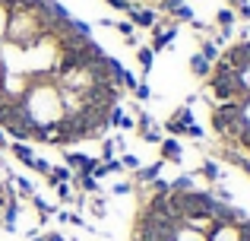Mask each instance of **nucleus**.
<instances>
[{
  "mask_svg": "<svg viewBox=\"0 0 250 241\" xmlns=\"http://www.w3.org/2000/svg\"><path fill=\"white\" fill-rule=\"evenodd\" d=\"M108 127H114V130H133V118L124 111V105H114L108 111Z\"/></svg>",
  "mask_w": 250,
  "mask_h": 241,
  "instance_id": "obj_8",
  "label": "nucleus"
},
{
  "mask_svg": "<svg viewBox=\"0 0 250 241\" xmlns=\"http://www.w3.org/2000/svg\"><path fill=\"white\" fill-rule=\"evenodd\" d=\"M140 140H146V143H155V146H159L162 140H165V136H162V130H155V127H149L146 133H140Z\"/></svg>",
  "mask_w": 250,
  "mask_h": 241,
  "instance_id": "obj_26",
  "label": "nucleus"
},
{
  "mask_svg": "<svg viewBox=\"0 0 250 241\" xmlns=\"http://www.w3.org/2000/svg\"><path fill=\"white\" fill-rule=\"evenodd\" d=\"M130 22L140 25V29H155V25H159V13H155V10H136V6H133Z\"/></svg>",
  "mask_w": 250,
  "mask_h": 241,
  "instance_id": "obj_9",
  "label": "nucleus"
},
{
  "mask_svg": "<svg viewBox=\"0 0 250 241\" xmlns=\"http://www.w3.org/2000/svg\"><path fill=\"white\" fill-rule=\"evenodd\" d=\"M29 200H32V206H35V213H38V219H42V222H44L48 216H54V210H51V206L44 203V200L38 197V194H35V197H29Z\"/></svg>",
  "mask_w": 250,
  "mask_h": 241,
  "instance_id": "obj_20",
  "label": "nucleus"
},
{
  "mask_svg": "<svg viewBox=\"0 0 250 241\" xmlns=\"http://www.w3.org/2000/svg\"><path fill=\"white\" fill-rule=\"evenodd\" d=\"M162 127H165V133H168V136H184V133H187V124H181V121L174 118V114H171V118L162 124Z\"/></svg>",
  "mask_w": 250,
  "mask_h": 241,
  "instance_id": "obj_18",
  "label": "nucleus"
},
{
  "mask_svg": "<svg viewBox=\"0 0 250 241\" xmlns=\"http://www.w3.org/2000/svg\"><path fill=\"white\" fill-rule=\"evenodd\" d=\"M32 241H44V238H42V235H35V238H32Z\"/></svg>",
  "mask_w": 250,
  "mask_h": 241,
  "instance_id": "obj_38",
  "label": "nucleus"
},
{
  "mask_svg": "<svg viewBox=\"0 0 250 241\" xmlns=\"http://www.w3.org/2000/svg\"><path fill=\"white\" fill-rule=\"evenodd\" d=\"M54 191H57V197H61V200H67V203H70V197H73V194H70V184H57Z\"/></svg>",
  "mask_w": 250,
  "mask_h": 241,
  "instance_id": "obj_31",
  "label": "nucleus"
},
{
  "mask_svg": "<svg viewBox=\"0 0 250 241\" xmlns=\"http://www.w3.org/2000/svg\"><path fill=\"white\" fill-rule=\"evenodd\" d=\"M104 3H108L111 10H121V13H127V16L133 13V3H130V0H104Z\"/></svg>",
  "mask_w": 250,
  "mask_h": 241,
  "instance_id": "obj_25",
  "label": "nucleus"
},
{
  "mask_svg": "<svg viewBox=\"0 0 250 241\" xmlns=\"http://www.w3.org/2000/svg\"><path fill=\"white\" fill-rule=\"evenodd\" d=\"M0 73H3V51H0Z\"/></svg>",
  "mask_w": 250,
  "mask_h": 241,
  "instance_id": "obj_37",
  "label": "nucleus"
},
{
  "mask_svg": "<svg viewBox=\"0 0 250 241\" xmlns=\"http://www.w3.org/2000/svg\"><path fill=\"white\" fill-rule=\"evenodd\" d=\"M133 99H136V102H146V99H152V89H149L146 83H140V86L133 89Z\"/></svg>",
  "mask_w": 250,
  "mask_h": 241,
  "instance_id": "obj_28",
  "label": "nucleus"
},
{
  "mask_svg": "<svg viewBox=\"0 0 250 241\" xmlns=\"http://www.w3.org/2000/svg\"><path fill=\"white\" fill-rule=\"evenodd\" d=\"M162 168H165V162H152V165H140L136 168V175H133V184H152V181H159V175H162Z\"/></svg>",
  "mask_w": 250,
  "mask_h": 241,
  "instance_id": "obj_6",
  "label": "nucleus"
},
{
  "mask_svg": "<svg viewBox=\"0 0 250 241\" xmlns=\"http://www.w3.org/2000/svg\"><path fill=\"white\" fill-rule=\"evenodd\" d=\"M196 175H203L206 181H212V184H215V181L222 178V168H219V162H215V159H206L200 168H196Z\"/></svg>",
  "mask_w": 250,
  "mask_h": 241,
  "instance_id": "obj_15",
  "label": "nucleus"
},
{
  "mask_svg": "<svg viewBox=\"0 0 250 241\" xmlns=\"http://www.w3.org/2000/svg\"><path fill=\"white\" fill-rule=\"evenodd\" d=\"M200 57H203V61H209V64H215L222 57V48L215 42H203L200 44Z\"/></svg>",
  "mask_w": 250,
  "mask_h": 241,
  "instance_id": "obj_17",
  "label": "nucleus"
},
{
  "mask_svg": "<svg viewBox=\"0 0 250 241\" xmlns=\"http://www.w3.org/2000/svg\"><path fill=\"white\" fill-rule=\"evenodd\" d=\"M190 73H193L196 80H209V73H212V64L203 61L200 54H193V57H190Z\"/></svg>",
  "mask_w": 250,
  "mask_h": 241,
  "instance_id": "obj_13",
  "label": "nucleus"
},
{
  "mask_svg": "<svg viewBox=\"0 0 250 241\" xmlns=\"http://www.w3.org/2000/svg\"><path fill=\"white\" fill-rule=\"evenodd\" d=\"M241 114H244V124H247V130H250V95L241 102Z\"/></svg>",
  "mask_w": 250,
  "mask_h": 241,
  "instance_id": "obj_32",
  "label": "nucleus"
},
{
  "mask_svg": "<svg viewBox=\"0 0 250 241\" xmlns=\"http://www.w3.org/2000/svg\"><path fill=\"white\" fill-rule=\"evenodd\" d=\"M6 149H10V153H13V159H16V162H22V165H35V153H32V149H29V143H10V146H6Z\"/></svg>",
  "mask_w": 250,
  "mask_h": 241,
  "instance_id": "obj_11",
  "label": "nucleus"
},
{
  "mask_svg": "<svg viewBox=\"0 0 250 241\" xmlns=\"http://www.w3.org/2000/svg\"><path fill=\"white\" fill-rule=\"evenodd\" d=\"M89 210H92V216L102 219L104 213H108V206H104V200H102V197H92V200H89Z\"/></svg>",
  "mask_w": 250,
  "mask_h": 241,
  "instance_id": "obj_24",
  "label": "nucleus"
},
{
  "mask_svg": "<svg viewBox=\"0 0 250 241\" xmlns=\"http://www.w3.org/2000/svg\"><path fill=\"white\" fill-rule=\"evenodd\" d=\"M133 191V181H117L114 187H111V194H114V197H124V194H130Z\"/></svg>",
  "mask_w": 250,
  "mask_h": 241,
  "instance_id": "obj_27",
  "label": "nucleus"
},
{
  "mask_svg": "<svg viewBox=\"0 0 250 241\" xmlns=\"http://www.w3.org/2000/svg\"><path fill=\"white\" fill-rule=\"evenodd\" d=\"M73 187H80V191H83V194H89V197L102 191V187H98V181L92 178L89 172H73Z\"/></svg>",
  "mask_w": 250,
  "mask_h": 241,
  "instance_id": "obj_12",
  "label": "nucleus"
},
{
  "mask_svg": "<svg viewBox=\"0 0 250 241\" xmlns=\"http://www.w3.org/2000/svg\"><path fill=\"white\" fill-rule=\"evenodd\" d=\"M32 168H35V172H42V175H48V172H51V165H48L44 159H38V155H35V165H32Z\"/></svg>",
  "mask_w": 250,
  "mask_h": 241,
  "instance_id": "obj_34",
  "label": "nucleus"
},
{
  "mask_svg": "<svg viewBox=\"0 0 250 241\" xmlns=\"http://www.w3.org/2000/svg\"><path fill=\"white\" fill-rule=\"evenodd\" d=\"M114 153H117V140H104L102 143V162H111Z\"/></svg>",
  "mask_w": 250,
  "mask_h": 241,
  "instance_id": "obj_23",
  "label": "nucleus"
},
{
  "mask_svg": "<svg viewBox=\"0 0 250 241\" xmlns=\"http://www.w3.org/2000/svg\"><path fill=\"white\" fill-rule=\"evenodd\" d=\"M234 80H238L241 92H244V95H250V64H244L241 70H234Z\"/></svg>",
  "mask_w": 250,
  "mask_h": 241,
  "instance_id": "obj_19",
  "label": "nucleus"
},
{
  "mask_svg": "<svg viewBox=\"0 0 250 241\" xmlns=\"http://www.w3.org/2000/svg\"><path fill=\"white\" fill-rule=\"evenodd\" d=\"M244 238V222H215L209 232V241H241Z\"/></svg>",
  "mask_w": 250,
  "mask_h": 241,
  "instance_id": "obj_3",
  "label": "nucleus"
},
{
  "mask_svg": "<svg viewBox=\"0 0 250 241\" xmlns=\"http://www.w3.org/2000/svg\"><path fill=\"white\" fill-rule=\"evenodd\" d=\"M168 187H171V191H190V187H196V184H193L190 175H181L177 181H168Z\"/></svg>",
  "mask_w": 250,
  "mask_h": 241,
  "instance_id": "obj_22",
  "label": "nucleus"
},
{
  "mask_svg": "<svg viewBox=\"0 0 250 241\" xmlns=\"http://www.w3.org/2000/svg\"><path fill=\"white\" fill-rule=\"evenodd\" d=\"M42 238H44V241H67L61 232H48V235H42Z\"/></svg>",
  "mask_w": 250,
  "mask_h": 241,
  "instance_id": "obj_35",
  "label": "nucleus"
},
{
  "mask_svg": "<svg viewBox=\"0 0 250 241\" xmlns=\"http://www.w3.org/2000/svg\"><path fill=\"white\" fill-rule=\"evenodd\" d=\"M6 146H10V143H6V133L0 130V149H6Z\"/></svg>",
  "mask_w": 250,
  "mask_h": 241,
  "instance_id": "obj_36",
  "label": "nucleus"
},
{
  "mask_svg": "<svg viewBox=\"0 0 250 241\" xmlns=\"http://www.w3.org/2000/svg\"><path fill=\"white\" fill-rule=\"evenodd\" d=\"M136 64H140L143 73H149V70H152L155 54H152V48H149V44H136Z\"/></svg>",
  "mask_w": 250,
  "mask_h": 241,
  "instance_id": "obj_14",
  "label": "nucleus"
},
{
  "mask_svg": "<svg viewBox=\"0 0 250 241\" xmlns=\"http://www.w3.org/2000/svg\"><path fill=\"white\" fill-rule=\"evenodd\" d=\"M209 121H212V130L222 136V140H231V143L247 130L244 114H241V102H222V105H212Z\"/></svg>",
  "mask_w": 250,
  "mask_h": 241,
  "instance_id": "obj_2",
  "label": "nucleus"
},
{
  "mask_svg": "<svg viewBox=\"0 0 250 241\" xmlns=\"http://www.w3.org/2000/svg\"><path fill=\"white\" fill-rule=\"evenodd\" d=\"M19 114L25 118L29 127V140L32 130H51L63 121V102H61V89L54 80H32L25 95L19 99Z\"/></svg>",
  "mask_w": 250,
  "mask_h": 241,
  "instance_id": "obj_1",
  "label": "nucleus"
},
{
  "mask_svg": "<svg viewBox=\"0 0 250 241\" xmlns=\"http://www.w3.org/2000/svg\"><path fill=\"white\" fill-rule=\"evenodd\" d=\"M98 159H92V155H83V153H73V149H63V165L70 168V172H89L95 168Z\"/></svg>",
  "mask_w": 250,
  "mask_h": 241,
  "instance_id": "obj_4",
  "label": "nucleus"
},
{
  "mask_svg": "<svg viewBox=\"0 0 250 241\" xmlns=\"http://www.w3.org/2000/svg\"><path fill=\"white\" fill-rule=\"evenodd\" d=\"M117 162H121V168H130V172L140 168V159H136V155H124V159H117Z\"/></svg>",
  "mask_w": 250,
  "mask_h": 241,
  "instance_id": "obj_29",
  "label": "nucleus"
},
{
  "mask_svg": "<svg viewBox=\"0 0 250 241\" xmlns=\"http://www.w3.org/2000/svg\"><path fill=\"white\" fill-rule=\"evenodd\" d=\"M177 38V25H168V29H159V25H155V35H152V44H149V48H152V54H159V51H165L171 42H174Z\"/></svg>",
  "mask_w": 250,
  "mask_h": 241,
  "instance_id": "obj_7",
  "label": "nucleus"
},
{
  "mask_svg": "<svg viewBox=\"0 0 250 241\" xmlns=\"http://www.w3.org/2000/svg\"><path fill=\"white\" fill-rule=\"evenodd\" d=\"M234 16H241V19H250V3H247V0H241V3H238V13H234Z\"/></svg>",
  "mask_w": 250,
  "mask_h": 241,
  "instance_id": "obj_33",
  "label": "nucleus"
},
{
  "mask_svg": "<svg viewBox=\"0 0 250 241\" xmlns=\"http://www.w3.org/2000/svg\"><path fill=\"white\" fill-rule=\"evenodd\" d=\"M13 184H16V194H19V197H35V187H32L29 178H16Z\"/></svg>",
  "mask_w": 250,
  "mask_h": 241,
  "instance_id": "obj_21",
  "label": "nucleus"
},
{
  "mask_svg": "<svg viewBox=\"0 0 250 241\" xmlns=\"http://www.w3.org/2000/svg\"><path fill=\"white\" fill-rule=\"evenodd\" d=\"M174 241H209V235L190 229V225H177V229H174Z\"/></svg>",
  "mask_w": 250,
  "mask_h": 241,
  "instance_id": "obj_16",
  "label": "nucleus"
},
{
  "mask_svg": "<svg viewBox=\"0 0 250 241\" xmlns=\"http://www.w3.org/2000/svg\"><path fill=\"white\" fill-rule=\"evenodd\" d=\"M184 136H190V140H203V127H200V124H190V127H187V133H184Z\"/></svg>",
  "mask_w": 250,
  "mask_h": 241,
  "instance_id": "obj_30",
  "label": "nucleus"
},
{
  "mask_svg": "<svg viewBox=\"0 0 250 241\" xmlns=\"http://www.w3.org/2000/svg\"><path fill=\"white\" fill-rule=\"evenodd\" d=\"M44 181H48V187H57V184H70V181H73V172H70L67 165H51V172L44 175Z\"/></svg>",
  "mask_w": 250,
  "mask_h": 241,
  "instance_id": "obj_10",
  "label": "nucleus"
},
{
  "mask_svg": "<svg viewBox=\"0 0 250 241\" xmlns=\"http://www.w3.org/2000/svg\"><path fill=\"white\" fill-rule=\"evenodd\" d=\"M159 153H162V162H174V165H181L184 159V146L177 143V136H165L159 143Z\"/></svg>",
  "mask_w": 250,
  "mask_h": 241,
  "instance_id": "obj_5",
  "label": "nucleus"
}]
</instances>
